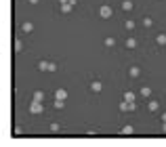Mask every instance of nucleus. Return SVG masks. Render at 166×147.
I'll use <instances>...</instances> for the list:
<instances>
[{
	"label": "nucleus",
	"mask_w": 166,
	"mask_h": 147,
	"mask_svg": "<svg viewBox=\"0 0 166 147\" xmlns=\"http://www.w3.org/2000/svg\"><path fill=\"white\" fill-rule=\"evenodd\" d=\"M30 111H32V113H42V111H44V105H42V101H32V105H30Z\"/></svg>",
	"instance_id": "nucleus-1"
},
{
	"label": "nucleus",
	"mask_w": 166,
	"mask_h": 147,
	"mask_svg": "<svg viewBox=\"0 0 166 147\" xmlns=\"http://www.w3.org/2000/svg\"><path fill=\"white\" fill-rule=\"evenodd\" d=\"M99 15H101L103 19H109V17L114 15V11H111V6H107V4H103V6L99 9Z\"/></svg>",
	"instance_id": "nucleus-2"
},
{
	"label": "nucleus",
	"mask_w": 166,
	"mask_h": 147,
	"mask_svg": "<svg viewBox=\"0 0 166 147\" xmlns=\"http://www.w3.org/2000/svg\"><path fill=\"white\" fill-rule=\"evenodd\" d=\"M132 109H135V101H126V99H124V101L120 103V111H132Z\"/></svg>",
	"instance_id": "nucleus-3"
},
{
	"label": "nucleus",
	"mask_w": 166,
	"mask_h": 147,
	"mask_svg": "<svg viewBox=\"0 0 166 147\" xmlns=\"http://www.w3.org/2000/svg\"><path fill=\"white\" fill-rule=\"evenodd\" d=\"M124 46H126V49H137V46H139V42H137V38H126V42H124Z\"/></svg>",
	"instance_id": "nucleus-4"
},
{
	"label": "nucleus",
	"mask_w": 166,
	"mask_h": 147,
	"mask_svg": "<svg viewBox=\"0 0 166 147\" xmlns=\"http://www.w3.org/2000/svg\"><path fill=\"white\" fill-rule=\"evenodd\" d=\"M55 99H61V101H65V99H67V90H63V88L55 90Z\"/></svg>",
	"instance_id": "nucleus-5"
},
{
	"label": "nucleus",
	"mask_w": 166,
	"mask_h": 147,
	"mask_svg": "<svg viewBox=\"0 0 166 147\" xmlns=\"http://www.w3.org/2000/svg\"><path fill=\"white\" fill-rule=\"evenodd\" d=\"M101 88H103V84H101L99 80H95V82H91V90H93V93H101Z\"/></svg>",
	"instance_id": "nucleus-6"
},
{
	"label": "nucleus",
	"mask_w": 166,
	"mask_h": 147,
	"mask_svg": "<svg viewBox=\"0 0 166 147\" xmlns=\"http://www.w3.org/2000/svg\"><path fill=\"white\" fill-rule=\"evenodd\" d=\"M34 30V23H30V21H25L23 25H21V32H25V34H30Z\"/></svg>",
	"instance_id": "nucleus-7"
},
{
	"label": "nucleus",
	"mask_w": 166,
	"mask_h": 147,
	"mask_svg": "<svg viewBox=\"0 0 166 147\" xmlns=\"http://www.w3.org/2000/svg\"><path fill=\"white\" fill-rule=\"evenodd\" d=\"M158 107H160V101H149L147 103V109L149 111H158Z\"/></svg>",
	"instance_id": "nucleus-8"
},
{
	"label": "nucleus",
	"mask_w": 166,
	"mask_h": 147,
	"mask_svg": "<svg viewBox=\"0 0 166 147\" xmlns=\"http://www.w3.org/2000/svg\"><path fill=\"white\" fill-rule=\"evenodd\" d=\"M141 97H145V99L152 97V88H149V86H143L141 88Z\"/></svg>",
	"instance_id": "nucleus-9"
},
{
	"label": "nucleus",
	"mask_w": 166,
	"mask_h": 147,
	"mask_svg": "<svg viewBox=\"0 0 166 147\" xmlns=\"http://www.w3.org/2000/svg\"><path fill=\"white\" fill-rule=\"evenodd\" d=\"M132 133H135V128H132V126H124V128H122V130H120V135H124V137H128V135H132Z\"/></svg>",
	"instance_id": "nucleus-10"
},
{
	"label": "nucleus",
	"mask_w": 166,
	"mask_h": 147,
	"mask_svg": "<svg viewBox=\"0 0 166 147\" xmlns=\"http://www.w3.org/2000/svg\"><path fill=\"white\" fill-rule=\"evenodd\" d=\"M156 42H158L160 46H164L166 44V34H158V36H156Z\"/></svg>",
	"instance_id": "nucleus-11"
},
{
	"label": "nucleus",
	"mask_w": 166,
	"mask_h": 147,
	"mask_svg": "<svg viewBox=\"0 0 166 147\" xmlns=\"http://www.w3.org/2000/svg\"><path fill=\"white\" fill-rule=\"evenodd\" d=\"M122 11H132V2L131 0H122Z\"/></svg>",
	"instance_id": "nucleus-12"
},
{
	"label": "nucleus",
	"mask_w": 166,
	"mask_h": 147,
	"mask_svg": "<svg viewBox=\"0 0 166 147\" xmlns=\"http://www.w3.org/2000/svg\"><path fill=\"white\" fill-rule=\"evenodd\" d=\"M132 76V78H139V74H141V70H139V67H137V65H132L131 67V72H128Z\"/></svg>",
	"instance_id": "nucleus-13"
},
{
	"label": "nucleus",
	"mask_w": 166,
	"mask_h": 147,
	"mask_svg": "<svg viewBox=\"0 0 166 147\" xmlns=\"http://www.w3.org/2000/svg\"><path fill=\"white\" fill-rule=\"evenodd\" d=\"M38 70L40 72H48V61H40L38 63Z\"/></svg>",
	"instance_id": "nucleus-14"
},
{
	"label": "nucleus",
	"mask_w": 166,
	"mask_h": 147,
	"mask_svg": "<svg viewBox=\"0 0 166 147\" xmlns=\"http://www.w3.org/2000/svg\"><path fill=\"white\" fill-rule=\"evenodd\" d=\"M105 46L107 49H114V46H116V40H114V38H105Z\"/></svg>",
	"instance_id": "nucleus-15"
},
{
	"label": "nucleus",
	"mask_w": 166,
	"mask_h": 147,
	"mask_svg": "<svg viewBox=\"0 0 166 147\" xmlns=\"http://www.w3.org/2000/svg\"><path fill=\"white\" fill-rule=\"evenodd\" d=\"M34 99H36V101H44V93H42V90H36Z\"/></svg>",
	"instance_id": "nucleus-16"
},
{
	"label": "nucleus",
	"mask_w": 166,
	"mask_h": 147,
	"mask_svg": "<svg viewBox=\"0 0 166 147\" xmlns=\"http://www.w3.org/2000/svg\"><path fill=\"white\" fill-rule=\"evenodd\" d=\"M126 30H128V32H132V30H135V21H132V19H128V21H126Z\"/></svg>",
	"instance_id": "nucleus-17"
},
{
	"label": "nucleus",
	"mask_w": 166,
	"mask_h": 147,
	"mask_svg": "<svg viewBox=\"0 0 166 147\" xmlns=\"http://www.w3.org/2000/svg\"><path fill=\"white\" fill-rule=\"evenodd\" d=\"M143 25H145V27H152V25H154V21H152L149 17H145V19H143Z\"/></svg>",
	"instance_id": "nucleus-18"
},
{
	"label": "nucleus",
	"mask_w": 166,
	"mask_h": 147,
	"mask_svg": "<svg viewBox=\"0 0 166 147\" xmlns=\"http://www.w3.org/2000/svg\"><path fill=\"white\" fill-rule=\"evenodd\" d=\"M53 105L59 109V107H63V101H61V99H55V101H53Z\"/></svg>",
	"instance_id": "nucleus-19"
},
{
	"label": "nucleus",
	"mask_w": 166,
	"mask_h": 147,
	"mask_svg": "<svg viewBox=\"0 0 166 147\" xmlns=\"http://www.w3.org/2000/svg\"><path fill=\"white\" fill-rule=\"evenodd\" d=\"M124 99H126V101H135V93H126Z\"/></svg>",
	"instance_id": "nucleus-20"
},
{
	"label": "nucleus",
	"mask_w": 166,
	"mask_h": 147,
	"mask_svg": "<svg viewBox=\"0 0 166 147\" xmlns=\"http://www.w3.org/2000/svg\"><path fill=\"white\" fill-rule=\"evenodd\" d=\"M21 49H23V46H21V42H19V40H15V50H17V53H21Z\"/></svg>",
	"instance_id": "nucleus-21"
},
{
	"label": "nucleus",
	"mask_w": 166,
	"mask_h": 147,
	"mask_svg": "<svg viewBox=\"0 0 166 147\" xmlns=\"http://www.w3.org/2000/svg\"><path fill=\"white\" fill-rule=\"evenodd\" d=\"M48 72H57V63H48Z\"/></svg>",
	"instance_id": "nucleus-22"
},
{
	"label": "nucleus",
	"mask_w": 166,
	"mask_h": 147,
	"mask_svg": "<svg viewBox=\"0 0 166 147\" xmlns=\"http://www.w3.org/2000/svg\"><path fill=\"white\" fill-rule=\"evenodd\" d=\"M51 130H53V133H57V130H59V124L53 122V124H51Z\"/></svg>",
	"instance_id": "nucleus-23"
},
{
	"label": "nucleus",
	"mask_w": 166,
	"mask_h": 147,
	"mask_svg": "<svg viewBox=\"0 0 166 147\" xmlns=\"http://www.w3.org/2000/svg\"><path fill=\"white\" fill-rule=\"evenodd\" d=\"M162 122H166V113H162Z\"/></svg>",
	"instance_id": "nucleus-24"
},
{
	"label": "nucleus",
	"mask_w": 166,
	"mask_h": 147,
	"mask_svg": "<svg viewBox=\"0 0 166 147\" xmlns=\"http://www.w3.org/2000/svg\"><path fill=\"white\" fill-rule=\"evenodd\" d=\"M162 133H166V122H164V126H162Z\"/></svg>",
	"instance_id": "nucleus-25"
},
{
	"label": "nucleus",
	"mask_w": 166,
	"mask_h": 147,
	"mask_svg": "<svg viewBox=\"0 0 166 147\" xmlns=\"http://www.w3.org/2000/svg\"><path fill=\"white\" fill-rule=\"evenodd\" d=\"M30 2H32V4H36V2H38V0H30Z\"/></svg>",
	"instance_id": "nucleus-26"
}]
</instances>
